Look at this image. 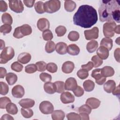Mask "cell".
<instances>
[{"instance_id": "cell-15", "label": "cell", "mask_w": 120, "mask_h": 120, "mask_svg": "<svg viewBox=\"0 0 120 120\" xmlns=\"http://www.w3.org/2000/svg\"><path fill=\"white\" fill-rule=\"evenodd\" d=\"M75 68L74 63L70 61L65 62L62 66V71L65 74H69L72 72Z\"/></svg>"}, {"instance_id": "cell-43", "label": "cell", "mask_w": 120, "mask_h": 120, "mask_svg": "<svg viewBox=\"0 0 120 120\" xmlns=\"http://www.w3.org/2000/svg\"><path fill=\"white\" fill-rule=\"evenodd\" d=\"M0 94L2 95H6L8 92L9 87L7 83L4 82H0Z\"/></svg>"}, {"instance_id": "cell-21", "label": "cell", "mask_w": 120, "mask_h": 120, "mask_svg": "<svg viewBox=\"0 0 120 120\" xmlns=\"http://www.w3.org/2000/svg\"><path fill=\"white\" fill-rule=\"evenodd\" d=\"M101 73L102 75L105 77H111L114 75V70L112 67L106 66L101 69Z\"/></svg>"}, {"instance_id": "cell-42", "label": "cell", "mask_w": 120, "mask_h": 120, "mask_svg": "<svg viewBox=\"0 0 120 120\" xmlns=\"http://www.w3.org/2000/svg\"><path fill=\"white\" fill-rule=\"evenodd\" d=\"M37 68L36 64H30L27 65L25 67V71L28 74H32L36 72Z\"/></svg>"}, {"instance_id": "cell-8", "label": "cell", "mask_w": 120, "mask_h": 120, "mask_svg": "<svg viewBox=\"0 0 120 120\" xmlns=\"http://www.w3.org/2000/svg\"><path fill=\"white\" fill-rule=\"evenodd\" d=\"M9 7L11 10L16 13H20L24 10L23 5L21 0H8Z\"/></svg>"}, {"instance_id": "cell-16", "label": "cell", "mask_w": 120, "mask_h": 120, "mask_svg": "<svg viewBox=\"0 0 120 120\" xmlns=\"http://www.w3.org/2000/svg\"><path fill=\"white\" fill-rule=\"evenodd\" d=\"M97 54L102 60H105L107 59L109 55V50L106 47L100 46L97 50Z\"/></svg>"}, {"instance_id": "cell-49", "label": "cell", "mask_w": 120, "mask_h": 120, "mask_svg": "<svg viewBox=\"0 0 120 120\" xmlns=\"http://www.w3.org/2000/svg\"><path fill=\"white\" fill-rule=\"evenodd\" d=\"M37 70L39 72H43L46 69V63L43 61H40L36 63Z\"/></svg>"}, {"instance_id": "cell-1", "label": "cell", "mask_w": 120, "mask_h": 120, "mask_svg": "<svg viewBox=\"0 0 120 120\" xmlns=\"http://www.w3.org/2000/svg\"><path fill=\"white\" fill-rule=\"evenodd\" d=\"M98 20L96 10L88 5L80 6L73 16L74 24L84 28H90L96 24Z\"/></svg>"}, {"instance_id": "cell-5", "label": "cell", "mask_w": 120, "mask_h": 120, "mask_svg": "<svg viewBox=\"0 0 120 120\" xmlns=\"http://www.w3.org/2000/svg\"><path fill=\"white\" fill-rule=\"evenodd\" d=\"M15 55L14 49L11 46L5 47L1 52L0 55V63L5 64L13 58Z\"/></svg>"}, {"instance_id": "cell-55", "label": "cell", "mask_w": 120, "mask_h": 120, "mask_svg": "<svg viewBox=\"0 0 120 120\" xmlns=\"http://www.w3.org/2000/svg\"><path fill=\"white\" fill-rule=\"evenodd\" d=\"M24 5L28 8H32L35 2V0H24L23 1Z\"/></svg>"}, {"instance_id": "cell-24", "label": "cell", "mask_w": 120, "mask_h": 120, "mask_svg": "<svg viewBox=\"0 0 120 120\" xmlns=\"http://www.w3.org/2000/svg\"><path fill=\"white\" fill-rule=\"evenodd\" d=\"M45 91L49 94H54L56 92L55 86L54 83L49 82H45L44 85Z\"/></svg>"}, {"instance_id": "cell-37", "label": "cell", "mask_w": 120, "mask_h": 120, "mask_svg": "<svg viewBox=\"0 0 120 120\" xmlns=\"http://www.w3.org/2000/svg\"><path fill=\"white\" fill-rule=\"evenodd\" d=\"M91 61L93 66L95 68H98L103 63V60L101 59L98 55H94L91 58Z\"/></svg>"}, {"instance_id": "cell-30", "label": "cell", "mask_w": 120, "mask_h": 120, "mask_svg": "<svg viewBox=\"0 0 120 120\" xmlns=\"http://www.w3.org/2000/svg\"><path fill=\"white\" fill-rule=\"evenodd\" d=\"M6 109L7 112L12 115L16 114L18 112V109L16 105L11 102L7 105Z\"/></svg>"}, {"instance_id": "cell-47", "label": "cell", "mask_w": 120, "mask_h": 120, "mask_svg": "<svg viewBox=\"0 0 120 120\" xmlns=\"http://www.w3.org/2000/svg\"><path fill=\"white\" fill-rule=\"evenodd\" d=\"M39 77L40 80L45 82H51L52 78L51 75L46 73H42L40 74Z\"/></svg>"}, {"instance_id": "cell-14", "label": "cell", "mask_w": 120, "mask_h": 120, "mask_svg": "<svg viewBox=\"0 0 120 120\" xmlns=\"http://www.w3.org/2000/svg\"><path fill=\"white\" fill-rule=\"evenodd\" d=\"M77 86V81L75 78L69 77L66 80L65 83V90L73 91L76 88Z\"/></svg>"}, {"instance_id": "cell-12", "label": "cell", "mask_w": 120, "mask_h": 120, "mask_svg": "<svg viewBox=\"0 0 120 120\" xmlns=\"http://www.w3.org/2000/svg\"><path fill=\"white\" fill-rule=\"evenodd\" d=\"M60 100L64 104L73 103L75 101V97L70 92H63L60 95Z\"/></svg>"}, {"instance_id": "cell-58", "label": "cell", "mask_w": 120, "mask_h": 120, "mask_svg": "<svg viewBox=\"0 0 120 120\" xmlns=\"http://www.w3.org/2000/svg\"><path fill=\"white\" fill-rule=\"evenodd\" d=\"M80 116L81 117V120H89L90 119L89 114L87 113L82 112L80 113Z\"/></svg>"}, {"instance_id": "cell-27", "label": "cell", "mask_w": 120, "mask_h": 120, "mask_svg": "<svg viewBox=\"0 0 120 120\" xmlns=\"http://www.w3.org/2000/svg\"><path fill=\"white\" fill-rule=\"evenodd\" d=\"M6 80L9 85H14L17 81V76L13 73H8L6 75Z\"/></svg>"}, {"instance_id": "cell-23", "label": "cell", "mask_w": 120, "mask_h": 120, "mask_svg": "<svg viewBox=\"0 0 120 120\" xmlns=\"http://www.w3.org/2000/svg\"><path fill=\"white\" fill-rule=\"evenodd\" d=\"M116 87L115 82L112 80L107 81L104 85V89L105 91L110 93Z\"/></svg>"}, {"instance_id": "cell-10", "label": "cell", "mask_w": 120, "mask_h": 120, "mask_svg": "<svg viewBox=\"0 0 120 120\" xmlns=\"http://www.w3.org/2000/svg\"><path fill=\"white\" fill-rule=\"evenodd\" d=\"M99 30L97 27H94L90 30H85L84 31L85 39L88 40L97 39L98 37Z\"/></svg>"}, {"instance_id": "cell-39", "label": "cell", "mask_w": 120, "mask_h": 120, "mask_svg": "<svg viewBox=\"0 0 120 120\" xmlns=\"http://www.w3.org/2000/svg\"><path fill=\"white\" fill-rule=\"evenodd\" d=\"M42 37L45 41H50L53 38V34L52 31L49 29H48L43 32Z\"/></svg>"}, {"instance_id": "cell-9", "label": "cell", "mask_w": 120, "mask_h": 120, "mask_svg": "<svg viewBox=\"0 0 120 120\" xmlns=\"http://www.w3.org/2000/svg\"><path fill=\"white\" fill-rule=\"evenodd\" d=\"M91 76L95 79L96 82L98 85L103 84L106 81V77H104L101 73L100 68H96L92 71Z\"/></svg>"}, {"instance_id": "cell-19", "label": "cell", "mask_w": 120, "mask_h": 120, "mask_svg": "<svg viewBox=\"0 0 120 120\" xmlns=\"http://www.w3.org/2000/svg\"><path fill=\"white\" fill-rule=\"evenodd\" d=\"M19 104L22 108H31L34 105L35 101L30 98H24L19 102Z\"/></svg>"}, {"instance_id": "cell-34", "label": "cell", "mask_w": 120, "mask_h": 120, "mask_svg": "<svg viewBox=\"0 0 120 120\" xmlns=\"http://www.w3.org/2000/svg\"><path fill=\"white\" fill-rule=\"evenodd\" d=\"M55 46L54 42L52 41H48L46 43L45 46V50L46 52L50 53L54 51L55 50Z\"/></svg>"}, {"instance_id": "cell-59", "label": "cell", "mask_w": 120, "mask_h": 120, "mask_svg": "<svg viewBox=\"0 0 120 120\" xmlns=\"http://www.w3.org/2000/svg\"><path fill=\"white\" fill-rule=\"evenodd\" d=\"M112 94L118 97H119L120 95V85H118L117 87H115V89L112 92Z\"/></svg>"}, {"instance_id": "cell-31", "label": "cell", "mask_w": 120, "mask_h": 120, "mask_svg": "<svg viewBox=\"0 0 120 120\" xmlns=\"http://www.w3.org/2000/svg\"><path fill=\"white\" fill-rule=\"evenodd\" d=\"M83 86L86 91L90 92L94 90L95 87V83L92 80H87L83 82Z\"/></svg>"}, {"instance_id": "cell-4", "label": "cell", "mask_w": 120, "mask_h": 120, "mask_svg": "<svg viewBox=\"0 0 120 120\" xmlns=\"http://www.w3.org/2000/svg\"><path fill=\"white\" fill-rule=\"evenodd\" d=\"M60 1L59 0H50L44 3L45 11L48 13H53L58 11L60 8Z\"/></svg>"}, {"instance_id": "cell-61", "label": "cell", "mask_w": 120, "mask_h": 120, "mask_svg": "<svg viewBox=\"0 0 120 120\" xmlns=\"http://www.w3.org/2000/svg\"><path fill=\"white\" fill-rule=\"evenodd\" d=\"M120 25H116V26L115 28L114 29V32L118 34H120Z\"/></svg>"}, {"instance_id": "cell-45", "label": "cell", "mask_w": 120, "mask_h": 120, "mask_svg": "<svg viewBox=\"0 0 120 120\" xmlns=\"http://www.w3.org/2000/svg\"><path fill=\"white\" fill-rule=\"evenodd\" d=\"M11 102V100L9 98L7 97H1L0 98V108L1 109H5L7 105Z\"/></svg>"}, {"instance_id": "cell-29", "label": "cell", "mask_w": 120, "mask_h": 120, "mask_svg": "<svg viewBox=\"0 0 120 120\" xmlns=\"http://www.w3.org/2000/svg\"><path fill=\"white\" fill-rule=\"evenodd\" d=\"M76 4L73 0H65L64 2L65 9L69 12H73L76 8Z\"/></svg>"}, {"instance_id": "cell-50", "label": "cell", "mask_w": 120, "mask_h": 120, "mask_svg": "<svg viewBox=\"0 0 120 120\" xmlns=\"http://www.w3.org/2000/svg\"><path fill=\"white\" fill-rule=\"evenodd\" d=\"M78 111L80 113L84 112L89 114L91 112V108L88 105L86 104V105H83L81 106L79 108Z\"/></svg>"}, {"instance_id": "cell-53", "label": "cell", "mask_w": 120, "mask_h": 120, "mask_svg": "<svg viewBox=\"0 0 120 120\" xmlns=\"http://www.w3.org/2000/svg\"><path fill=\"white\" fill-rule=\"evenodd\" d=\"M93 64L91 61H89L87 64L82 65L81 66V68L82 69H84L86 70L87 71H90L93 68Z\"/></svg>"}, {"instance_id": "cell-56", "label": "cell", "mask_w": 120, "mask_h": 120, "mask_svg": "<svg viewBox=\"0 0 120 120\" xmlns=\"http://www.w3.org/2000/svg\"><path fill=\"white\" fill-rule=\"evenodd\" d=\"M120 48H117L116 49L114 52V58L118 62H120Z\"/></svg>"}, {"instance_id": "cell-46", "label": "cell", "mask_w": 120, "mask_h": 120, "mask_svg": "<svg viewBox=\"0 0 120 120\" xmlns=\"http://www.w3.org/2000/svg\"><path fill=\"white\" fill-rule=\"evenodd\" d=\"M77 76L81 79L83 80L88 77L89 75L88 71L84 69L79 70L77 72Z\"/></svg>"}, {"instance_id": "cell-28", "label": "cell", "mask_w": 120, "mask_h": 120, "mask_svg": "<svg viewBox=\"0 0 120 120\" xmlns=\"http://www.w3.org/2000/svg\"><path fill=\"white\" fill-rule=\"evenodd\" d=\"M98 42L96 40H91L86 45V49L90 53L94 52L98 48Z\"/></svg>"}, {"instance_id": "cell-7", "label": "cell", "mask_w": 120, "mask_h": 120, "mask_svg": "<svg viewBox=\"0 0 120 120\" xmlns=\"http://www.w3.org/2000/svg\"><path fill=\"white\" fill-rule=\"evenodd\" d=\"M39 108L40 112L45 114H49L53 112L54 107L52 104L48 101H43L39 104Z\"/></svg>"}, {"instance_id": "cell-57", "label": "cell", "mask_w": 120, "mask_h": 120, "mask_svg": "<svg viewBox=\"0 0 120 120\" xmlns=\"http://www.w3.org/2000/svg\"><path fill=\"white\" fill-rule=\"evenodd\" d=\"M7 70L4 68H0V78H3L7 75Z\"/></svg>"}, {"instance_id": "cell-6", "label": "cell", "mask_w": 120, "mask_h": 120, "mask_svg": "<svg viewBox=\"0 0 120 120\" xmlns=\"http://www.w3.org/2000/svg\"><path fill=\"white\" fill-rule=\"evenodd\" d=\"M116 24L114 21L107 22L104 24L103 28V34L106 38H111L114 35V29Z\"/></svg>"}, {"instance_id": "cell-54", "label": "cell", "mask_w": 120, "mask_h": 120, "mask_svg": "<svg viewBox=\"0 0 120 120\" xmlns=\"http://www.w3.org/2000/svg\"><path fill=\"white\" fill-rule=\"evenodd\" d=\"M8 9V5L7 3L3 0L0 1V11L1 12H6Z\"/></svg>"}, {"instance_id": "cell-36", "label": "cell", "mask_w": 120, "mask_h": 120, "mask_svg": "<svg viewBox=\"0 0 120 120\" xmlns=\"http://www.w3.org/2000/svg\"><path fill=\"white\" fill-rule=\"evenodd\" d=\"M21 112L22 116L25 118H31L33 115V112L31 109L22 108Z\"/></svg>"}, {"instance_id": "cell-60", "label": "cell", "mask_w": 120, "mask_h": 120, "mask_svg": "<svg viewBox=\"0 0 120 120\" xmlns=\"http://www.w3.org/2000/svg\"><path fill=\"white\" fill-rule=\"evenodd\" d=\"M14 119L10 115L8 114H4L1 118L0 120H13Z\"/></svg>"}, {"instance_id": "cell-48", "label": "cell", "mask_w": 120, "mask_h": 120, "mask_svg": "<svg viewBox=\"0 0 120 120\" xmlns=\"http://www.w3.org/2000/svg\"><path fill=\"white\" fill-rule=\"evenodd\" d=\"M12 30V26L10 25L4 24L0 26V31L4 34H8Z\"/></svg>"}, {"instance_id": "cell-20", "label": "cell", "mask_w": 120, "mask_h": 120, "mask_svg": "<svg viewBox=\"0 0 120 120\" xmlns=\"http://www.w3.org/2000/svg\"><path fill=\"white\" fill-rule=\"evenodd\" d=\"M31 55L28 52L21 53L18 56L17 60L20 63L25 64L29 62L31 60Z\"/></svg>"}, {"instance_id": "cell-3", "label": "cell", "mask_w": 120, "mask_h": 120, "mask_svg": "<svg viewBox=\"0 0 120 120\" xmlns=\"http://www.w3.org/2000/svg\"><path fill=\"white\" fill-rule=\"evenodd\" d=\"M31 33L32 28L28 24H24L15 29L13 36L16 38H21L31 34Z\"/></svg>"}, {"instance_id": "cell-40", "label": "cell", "mask_w": 120, "mask_h": 120, "mask_svg": "<svg viewBox=\"0 0 120 120\" xmlns=\"http://www.w3.org/2000/svg\"><path fill=\"white\" fill-rule=\"evenodd\" d=\"M80 37L79 34L76 31H71L68 35V38L71 41H77Z\"/></svg>"}, {"instance_id": "cell-33", "label": "cell", "mask_w": 120, "mask_h": 120, "mask_svg": "<svg viewBox=\"0 0 120 120\" xmlns=\"http://www.w3.org/2000/svg\"><path fill=\"white\" fill-rule=\"evenodd\" d=\"M1 20L3 23L11 25L13 23V19L11 15L8 13L2 14L1 16Z\"/></svg>"}, {"instance_id": "cell-62", "label": "cell", "mask_w": 120, "mask_h": 120, "mask_svg": "<svg viewBox=\"0 0 120 120\" xmlns=\"http://www.w3.org/2000/svg\"><path fill=\"white\" fill-rule=\"evenodd\" d=\"M0 49L1 50H2V49H4L5 47V43L4 42V41L2 40V39H0Z\"/></svg>"}, {"instance_id": "cell-32", "label": "cell", "mask_w": 120, "mask_h": 120, "mask_svg": "<svg viewBox=\"0 0 120 120\" xmlns=\"http://www.w3.org/2000/svg\"><path fill=\"white\" fill-rule=\"evenodd\" d=\"M55 86L56 92L59 93H61L64 92L65 90V83L62 81H57L54 82Z\"/></svg>"}, {"instance_id": "cell-11", "label": "cell", "mask_w": 120, "mask_h": 120, "mask_svg": "<svg viewBox=\"0 0 120 120\" xmlns=\"http://www.w3.org/2000/svg\"><path fill=\"white\" fill-rule=\"evenodd\" d=\"M25 93L24 88L21 85H16L12 89V94L15 98H22Z\"/></svg>"}, {"instance_id": "cell-51", "label": "cell", "mask_w": 120, "mask_h": 120, "mask_svg": "<svg viewBox=\"0 0 120 120\" xmlns=\"http://www.w3.org/2000/svg\"><path fill=\"white\" fill-rule=\"evenodd\" d=\"M67 118L68 120H81L80 114L74 112H70L67 114Z\"/></svg>"}, {"instance_id": "cell-13", "label": "cell", "mask_w": 120, "mask_h": 120, "mask_svg": "<svg viewBox=\"0 0 120 120\" xmlns=\"http://www.w3.org/2000/svg\"><path fill=\"white\" fill-rule=\"evenodd\" d=\"M37 26L39 30L42 31L48 30L50 28V22L49 21L45 18H41L38 21Z\"/></svg>"}, {"instance_id": "cell-22", "label": "cell", "mask_w": 120, "mask_h": 120, "mask_svg": "<svg viewBox=\"0 0 120 120\" xmlns=\"http://www.w3.org/2000/svg\"><path fill=\"white\" fill-rule=\"evenodd\" d=\"M79 47L75 44H70L68 46L67 52L71 55H77L80 52Z\"/></svg>"}, {"instance_id": "cell-38", "label": "cell", "mask_w": 120, "mask_h": 120, "mask_svg": "<svg viewBox=\"0 0 120 120\" xmlns=\"http://www.w3.org/2000/svg\"><path fill=\"white\" fill-rule=\"evenodd\" d=\"M55 31L58 37H62L66 34L67 29L65 26L60 25L55 29Z\"/></svg>"}, {"instance_id": "cell-44", "label": "cell", "mask_w": 120, "mask_h": 120, "mask_svg": "<svg viewBox=\"0 0 120 120\" xmlns=\"http://www.w3.org/2000/svg\"><path fill=\"white\" fill-rule=\"evenodd\" d=\"M58 67L56 64L53 62L48 63L46 65V70L51 73H54L57 72Z\"/></svg>"}, {"instance_id": "cell-18", "label": "cell", "mask_w": 120, "mask_h": 120, "mask_svg": "<svg viewBox=\"0 0 120 120\" xmlns=\"http://www.w3.org/2000/svg\"><path fill=\"white\" fill-rule=\"evenodd\" d=\"M100 101L95 98H90L87 99L86 104L88 105L91 109H95L98 108L100 105Z\"/></svg>"}, {"instance_id": "cell-2", "label": "cell", "mask_w": 120, "mask_h": 120, "mask_svg": "<svg viewBox=\"0 0 120 120\" xmlns=\"http://www.w3.org/2000/svg\"><path fill=\"white\" fill-rule=\"evenodd\" d=\"M100 2L98 8L100 21L102 22L116 21L120 23V0H101Z\"/></svg>"}, {"instance_id": "cell-41", "label": "cell", "mask_w": 120, "mask_h": 120, "mask_svg": "<svg viewBox=\"0 0 120 120\" xmlns=\"http://www.w3.org/2000/svg\"><path fill=\"white\" fill-rule=\"evenodd\" d=\"M23 66L21 64H20L18 61L14 62L11 65V68L16 72H20L23 69Z\"/></svg>"}, {"instance_id": "cell-25", "label": "cell", "mask_w": 120, "mask_h": 120, "mask_svg": "<svg viewBox=\"0 0 120 120\" xmlns=\"http://www.w3.org/2000/svg\"><path fill=\"white\" fill-rule=\"evenodd\" d=\"M52 118L53 120H63L65 116L64 112L61 110H55L52 113Z\"/></svg>"}, {"instance_id": "cell-35", "label": "cell", "mask_w": 120, "mask_h": 120, "mask_svg": "<svg viewBox=\"0 0 120 120\" xmlns=\"http://www.w3.org/2000/svg\"><path fill=\"white\" fill-rule=\"evenodd\" d=\"M35 9L37 13L38 14H43L45 12L44 9V3L43 2L38 1L35 4Z\"/></svg>"}, {"instance_id": "cell-52", "label": "cell", "mask_w": 120, "mask_h": 120, "mask_svg": "<svg viewBox=\"0 0 120 120\" xmlns=\"http://www.w3.org/2000/svg\"><path fill=\"white\" fill-rule=\"evenodd\" d=\"M74 95L77 97H80L82 96L84 94V90L80 86H77L76 88L73 90Z\"/></svg>"}, {"instance_id": "cell-26", "label": "cell", "mask_w": 120, "mask_h": 120, "mask_svg": "<svg viewBox=\"0 0 120 120\" xmlns=\"http://www.w3.org/2000/svg\"><path fill=\"white\" fill-rule=\"evenodd\" d=\"M100 46H103L108 49V50H111L113 46L112 40L108 38H103L100 42Z\"/></svg>"}, {"instance_id": "cell-17", "label": "cell", "mask_w": 120, "mask_h": 120, "mask_svg": "<svg viewBox=\"0 0 120 120\" xmlns=\"http://www.w3.org/2000/svg\"><path fill=\"white\" fill-rule=\"evenodd\" d=\"M67 45L62 42L58 43L55 46V50L56 52L61 55L65 54L67 52Z\"/></svg>"}]
</instances>
